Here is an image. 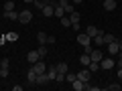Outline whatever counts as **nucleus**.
<instances>
[{"mask_svg":"<svg viewBox=\"0 0 122 91\" xmlns=\"http://www.w3.org/2000/svg\"><path fill=\"white\" fill-rule=\"evenodd\" d=\"M67 71H69V65H67L65 61L57 63V77H55V81H57V83H63V81H65V75H67Z\"/></svg>","mask_w":122,"mask_h":91,"instance_id":"nucleus-1","label":"nucleus"},{"mask_svg":"<svg viewBox=\"0 0 122 91\" xmlns=\"http://www.w3.org/2000/svg\"><path fill=\"white\" fill-rule=\"evenodd\" d=\"M18 22H20V24H30V22H33V12H30V10L18 12Z\"/></svg>","mask_w":122,"mask_h":91,"instance_id":"nucleus-2","label":"nucleus"},{"mask_svg":"<svg viewBox=\"0 0 122 91\" xmlns=\"http://www.w3.org/2000/svg\"><path fill=\"white\" fill-rule=\"evenodd\" d=\"M55 4L57 2H49V4H45L43 8H41V12H43V16H55Z\"/></svg>","mask_w":122,"mask_h":91,"instance_id":"nucleus-3","label":"nucleus"},{"mask_svg":"<svg viewBox=\"0 0 122 91\" xmlns=\"http://www.w3.org/2000/svg\"><path fill=\"white\" fill-rule=\"evenodd\" d=\"M77 43L81 45V47H86V45H92V36L87 35V32H79V35H77Z\"/></svg>","mask_w":122,"mask_h":91,"instance_id":"nucleus-4","label":"nucleus"},{"mask_svg":"<svg viewBox=\"0 0 122 91\" xmlns=\"http://www.w3.org/2000/svg\"><path fill=\"white\" fill-rule=\"evenodd\" d=\"M90 77H92V71L87 69V67H86V69H81V71H77V79H79V81L87 83V81H90Z\"/></svg>","mask_w":122,"mask_h":91,"instance_id":"nucleus-5","label":"nucleus"},{"mask_svg":"<svg viewBox=\"0 0 122 91\" xmlns=\"http://www.w3.org/2000/svg\"><path fill=\"white\" fill-rule=\"evenodd\" d=\"M114 65H116V63H114L112 57H104V59L100 61V67H102V69H112Z\"/></svg>","mask_w":122,"mask_h":91,"instance_id":"nucleus-6","label":"nucleus"},{"mask_svg":"<svg viewBox=\"0 0 122 91\" xmlns=\"http://www.w3.org/2000/svg\"><path fill=\"white\" fill-rule=\"evenodd\" d=\"M33 71H35L37 75H39V73H45V71H47V67H45V61H43V59H39L35 65H33Z\"/></svg>","mask_w":122,"mask_h":91,"instance_id":"nucleus-7","label":"nucleus"},{"mask_svg":"<svg viewBox=\"0 0 122 91\" xmlns=\"http://www.w3.org/2000/svg\"><path fill=\"white\" fill-rule=\"evenodd\" d=\"M39 59H41V57H39V53H37V51H29V53H26V61H29V65H35Z\"/></svg>","mask_w":122,"mask_h":91,"instance_id":"nucleus-8","label":"nucleus"},{"mask_svg":"<svg viewBox=\"0 0 122 91\" xmlns=\"http://www.w3.org/2000/svg\"><path fill=\"white\" fill-rule=\"evenodd\" d=\"M59 4L63 6L65 14H71V12H73V2H71V0H59Z\"/></svg>","mask_w":122,"mask_h":91,"instance_id":"nucleus-9","label":"nucleus"},{"mask_svg":"<svg viewBox=\"0 0 122 91\" xmlns=\"http://www.w3.org/2000/svg\"><path fill=\"white\" fill-rule=\"evenodd\" d=\"M102 4H104V10H108V12H112V10H116L118 2H116V0H102Z\"/></svg>","mask_w":122,"mask_h":91,"instance_id":"nucleus-10","label":"nucleus"},{"mask_svg":"<svg viewBox=\"0 0 122 91\" xmlns=\"http://www.w3.org/2000/svg\"><path fill=\"white\" fill-rule=\"evenodd\" d=\"M118 53H120V47H118V39H116L114 43L108 45V55L112 57V55H118Z\"/></svg>","mask_w":122,"mask_h":91,"instance_id":"nucleus-11","label":"nucleus"},{"mask_svg":"<svg viewBox=\"0 0 122 91\" xmlns=\"http://www.w3.org/2000/svg\"><path fill=\"white\" fill-rule=\"evenodd\" d=\"M47 77H49V81H55V77H57V65H51V67H47Z\"/></svg>","mask_w":122,"mask_h":91,"instance_id":"nucleus-12","label":"nucleus"},{"mask_svg":"<svg viewBox=\"0 0 122 91\" xmlns=\"http://www.w3.org/2000/svg\"><path fill=\"white\" fill-rule=\"evenodd\" d=\"M90 57H92V61H98V63H100V61L104 59V53H102L100 49H94V51L90 53Z\"/></svg>","mask_w":122,"mask_h":91,"instance_id":"nucleus-13","label":"nucleus"},{"mask_svg":"<svg viewBox=\"0 0 122 91\" xmlns=\"http://www.w3.org/2000/svg\"><path fill=\"white\" fill-rule=\"evenodd\" d=\"M47 83H49L47 73H39V75H37V81H35V85H47Z\"/></svg>","mask_w":122,"mask_h":91,"instance_id":"nucleus-14","label":"nucleus"},{"mask_svg":"<svg viewBox=\"0 0 122 91\" xmlns=\"http://www.w3.org/2000/svg\"><path fill=\"white\" fill-rule=\"evenodd\" d=\"M4 18H6V20H18V12H16V10H6Z\"/></svg>","mask_w":122,"mask_h":91,"instance_id":"nucleus-15","label":"nucleus"},{"mask_svg":"<svg viewBox=\"0 0 122 91\" xmlns=\"http://www.w3.org/2000/svg\"><path fill=\"white\" fill-rule=\"evenodd\" d=\"M26 79H29V85H35V81H37V73L33 71V67H30L29 73H26Z\"/></svg>","mask_w":122,"mask_h":91,"instance_id":"nucleus-16","label":"nucleus"},{"mask_svg":"<svg viewBox=\"0 0 122 91\" xmlns=\"http://www.w3.org/2000/svg\"><path fill=\"white\" fill-rule=\"evenodd\" d=\"M71 87H73V91H81V89H86V83L79 81V79H75V81L71 83Z\"/></svg>","mask_w":122,"mask_h":91,"instance_id":"nucleus-17","label":"nucleus"},{"mask_svg":"<svg viewBox=\"0 0 122 91\" xmlns=\"http://www.w3.org/2000/svg\"><path fill=\"white\" fill-rule=\"evenodd\" d=\"M79 63H81L83 67H87V65H90V63H92V57L87 55V53H83V55L79 57Z\"/></svg>","mask_w":122,"mask_h":91,"instance_id":"nucleus-18","label":"nucleus"},{"mask_svg":"<svg viewBox=\"0 0 122 91\" xmlns=\"http://www.w3.org/2000/svg\"><path fill=\"white\" fill-rule=\"evenodd\" d=\"M118 36H114L112 32H104V45H110V43H114Z\"/></svg>","mask_w":122,"mask_h":91,"instance_id":"nucleus-19","label":"nucleus"},{"mask_svg":"<svg viewBox=\"0 0 122 91\" xmlns=\"http://www.w3.org/2000/svg\"><path fill=\"white\" fill-rule=\"evenodd\" d=\"M55 16H57V18L65 16V10H63V6H61L59 2H57V4H55Z\"/></svg>","mask_w":122,"mask_h":91,"instance_id":"nucleus-20","label":"nucleus"},{"mask_svg":"<svg viewBox=\"0 0 122 91\" xmlns=\"http://www.w3.org/2000/svg\"><path fill=\"white\" fill-rule=\"evenodd\" d=\"M69 18H71V24H79V20H81V16H79V12H75V10H73L71 14H69Z\"/></svg>","mask_w":122,"mask_h":91,"instance_id":"nucleus-21","label":"nucleus"},{"mask_svg":"<svg viewBox=\"0 0 122 91\" xmlns=\"http://www.w3.org/2000/svg\"><path fill=\"white\" fill-rule=\"evenodd\" d=\"M87 69H90V71H92V73H96V71H100V69H102V67H100V63H98V61H92L90 65H87Z\"/></svg>","mask_w":122,"mask_h":91,"instance_id":"nucleus-22","label":"nucleus"},{"mask_svg":"<svg viewBox=\"0 0 122 91\" xmlns=\"http://www.w3.org/2000/svg\"><path fill=\"white\" fill-rule=\"evenodd\" d=\"M98 30H100V28H96V26H94V24H90V26H87V28H86V32H87V35L92 36V39H94V36L98 35Z\"/></svg>","mask_w":122,"mask_h":91,"instance_id":"nucleus-23","label":"nucleus"},{"mask_svg":"<svg viewBox=\"0 0 122 91\" xmlns=\"http://www.w3.org/2000/svg\"><path fill=\"white\" fill-rule=\"evenodd\" d=\"M59 20H61V26H65V28H69V26H71V18L69 16H61Z\"/></svg>","mask_w":122,"mask_h":91,"instance_id":"nucleus-24","label":"nucleus"},{"mask_svg":"<svg viewBox=\"0 0 122 91\" xmlns=\"http://www.w3.org/2000/svg\"><path fill=\"white\" fill-rule=\"evenodd\" d=\"M47 36H49V35H45V32H39V35H37V41H39V45H47Z\"/></svg>","mask_w":122,"mask_h":91,"instance_id":"nucleus-25","label":"nucleus"},{"mask_svg":"<svg viewBox=\"0 0 122 91\" xmlns=\"http://www.w3.org/2000/svg\"><path fill=\"white\" fill-rule=\"evenodd\" d=\"M104 89L106 91H120V85H118V83H110V85H106Z\"/></svg>","mask_w":122,"mask_h":91,"instance_id":"nucleus-26","label":"nucleus"},{"mask_svg":"<svg viewBox=\"0 0 122 91\" xmlns=\"http://www.w3.org/2000/svg\"><path fill=\"white\" fill-rule=\"evenodd\" d=\"M37 53H39V57H41V59H45V55H47V49H45V45H39Z\"/></svg>","mask_w":122,"mask_h":91,"instance_id":"nucleus-27","label":"nucleus"},{"mask_svg":"<svg viewBox=\"0 0 122 91\" xmlns=\"http://www.w3.org/2000/svg\"><path fill=\"white\" fill-rule=\"evenodd\" d=\"M6 10H14V2L12 0H4V12Z\"/></svg>","mask_w":122,"mask_h":91,"instance_id":"nucleus-28","label":"nucleus"},{"mask_svg":"<svg viewBox=\"0 0 122 91\" xmlns=\"http://www.w3.org/2000/svg\"><path fill=\"white\" fill-rule=\"evenodd\" d=\"M49 2H51V0H35V6H37L39 10H41V8H43L45 4H49Z\"/></svg>","mask_w":122,"mask_h":91,"instance_id":"nucleus-29","label":"nucleus"},{"mask_svg":"<svg viewBox=\"0 0 122 91\" xmlns=\"http://www.w3.org/2000/svg\"><path fill=\"white\" fill-rule=\"evenodd\" d=\"M4 36H6V41H10V43H14V41L18 39V35H16V32H8V35H4Z\"/></svg>","mask_w":122,"mask_h":91,"instance_id":"nucleus-30","label":"nucleus"},{"mask_svg":"<svg viewBox=\"0 0 122 91\" xmlns=\"http://www.w3.org/2000/svg\"><path fill=\"white\" fill-rule=\"evenodd\" d=\"M75 79H77V75H75V73H69V71H67V75H65V81H69V83H73Z\"/></svg>","mask_w":122,"mask_h":91,"instance_id":"nucleus-31","label":"nucleus"},{"mask_svg":"<svg viewBox=\"0 0 122 91\" xmlns=\"http://www.w3.org/2000/svg\"><path fill=\"white\" fill-rule=\"evenodd\" d=\"M8 73H10L8 67H2V69H0V77H8Z\"/></svg>","mask_w":122,"mask_h":91,"instance_id":"nucleus-32","label":"nucleus"},{"mask_svg":"<svg viewBox=\"0 0 122 91\" xmlns=\"http://www.w3.org/2000/svg\"><path fill=\"white\" fill-rule=\"evenodd\" d=\"M0 65H2V67H10V61L8 59H2V61H0Z\"/></svg>","mask_w":122,"mask_h":91,"instance_id":"nucleus-33","label":"nucleus"},{"mask_svg":"<svg viewBox=\"0 0 122 91\" xmlns=\"http://www.w3.org/2000/svg\"><path fill=\"white\" fill-rule=\"evenodd\" d=\"M92 51H94V49H92V45H86V47H83V53H87V55H90Z\"/></svg>","mask_w":122,"mask_h":91,"instance_id":"nucleus-34","label":"nucleus"},{"mask_svg":"<svg viewBox=\"0 0 122 91\" xmlns=\"http://www.w3.org/2000/svg\"><path fill=\"white\" fill-rule=\"evenodd\" d=\"M53 43H55V36L49 35V36H47V45H53Z\"/></svg>","mask_w":122,"mask_h":91,"instance_id":"nucleus-35","label":"nucleus"},{"mask_svg":"<svg viewBox=\"0 0 122 91\" xmlns=\"http://www.w3.org/2000/svg\"><path fill=\"white\" fill-rule=\"evenodd\" d=\"M118 79H122V67H118Z\"/></svg>","mask_w":122,"mask_h":91,"instance_id":"nucleus-36","label":"nucleus"},{"mask_svg":"<svg viewBox=\"0 0 122 91\" xmlns=\"http://www.w3.org/2000/svg\"><path fill=\"white\" fill-rule=\"evenodd\" d=\"M118 67H122V55H120V59H118V63H116Z\"/></svg>","mask_w":122,"mask_h":91,"instance_id":"nucleus-37","label":"nucleus"},{"mask_svg":"<svg viewBox=\"0 0 122 91\" xmlns=\"http://www.w3.org/2000/svg\"><path fill=\"white\" fill-rule=\"evenodd\" d=\"M26 4H35V0H25Z\"/></svg>","mask_w":122,"mask_h":91,"instance_id":"nucleus-38","label":"nucleus"},{"mask_svg":"<svg viewBox=\"0 0 122 91\" xmlns=\"http://www.w3.org/2000/svg\"><path fill=\"white\" fill-rule=\"evenodd\" d=\"M71 2H73V4H81V0H71Z\"/></svg>","mask_w":122,"mask_h":91,"instance_id":"nucleus-39","label":"nucleus"},{"mask_svg":"<svg viewBox=\"0 0 122 91\" xmlns=\"http://www.w3.org/2000/svg\"><path fill=\"white\" fill-rule=\"evenodd\" d=\"M120 39H122V32H120Z\"/></svg>","mask_w":122,"mask_h":91,"instance_id":"nucleus-40","label":"nucleus"},{"mask_svg":"<svg viewBox=\"0 0 122 91\" xmlns=\"http://www.w3.org/2000/svg\"><path fill=\"white\" fill-rule=\"evenodd\" d=\"M0 69H2V65H0Z\"/></svg>","mask_w":122,"mask_h":91,"instance_id":"nucleus-41","label":"nucleus"},{"mask_svg":"<svg viewBox=\"0 0 122 91\" xmlns=\"http://www.w3.org/2000/svg\"><path fill=\"white\" fill-rule=\"evenodd\" d=\"M2 2H4V0H2Z\"/></svg>","mask_w":122,"mask_h":91,"instance_id":"nucleus-42","label":"nucleus"}]
</instances>
